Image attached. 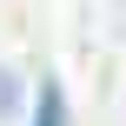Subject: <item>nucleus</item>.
<instances>
[{"label":"nucleus","instance_id":"1","mask_svg":"<svg viewBox=\"0 0 126 126\" xmlns=\"http://www.w3.org/2000/svg\"><path fill=\"white\" fill-rule=\"evenodd\" d=\"M33 126H66V93H60V80L40 86V100H33Z\"/></svg>","mask_w":126,"mask_h":126},{"label":"nucleus","instance_id":"2","mask_svg":"<svg viewBox=\"0 0 126 126\" xmlns=\"http://www.w3.org/2000/svg\"><path fill=\"white\" fill-rule=\"evenodd\" d=\"M13 113H20V73L0 66V120H13Z\"/></svg>","mask_w":126,"mask_h":126}]
</instances>
